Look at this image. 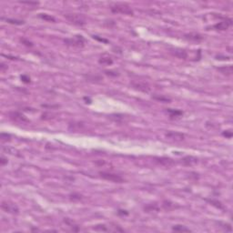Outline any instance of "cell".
Wrapping results in <instances>:
<instances>
[{"label": "cell", "instance_id": "cell-1", "mask_svg": "<svg viewBox=\"0 0 233 233\" xmlns=\"http://www.w3.org/2000/svg\"><path fill=\"white\" fill-rule=\"evenodd\" d=\"M110 10L115 13V14H124V15H133V10L132 8L125 3H116L113 4L110 6Z\"/></svg>", "mask_w": 233, "mask_h": 233}, {"label": "cell", "instance_id": "cell-2", "mask_svg": "<svg viewBox=\"0 0 233 233\" xmlns=\"http://www.w3.org/2000/svg\"><path fill=\"white\" fill-rule=\"evenodd\" d=\"M65 18L76 26L82 27L86 24V18L80 14H66Z\"/></svg>", "mask_w": 233, "mask_h": 233}, {"label": "cell", "instance_id": "cell-3", "mask_svg": "<svg viewBox=\"0 0 233 233\" xmlns=\"http://www.w3.org/2000/svg\"><path fill=\"white\" fill-rule=\"evenodd\" d=\"M99 175L100 177L106 180L109 181H112V182H116V183H122L124 182V179L120 176V175L115 174L112 172H107V171H100L99 172Z\"/></svg>", "mask_w": 233, "mask_h": 233}, {"label": "cell", "instance_id": "cell-4", "mask_svg": "<svg viewBox=\"0 0 233 233\" xmlns=\"http://www.w3.org/2000/svg\"><path fill=\"white\" fill-rule=\"evenodd\" d=\"M84 42H85V40L82 36H76L73 38L65 39V43L68 46H70L73 47H78V48L84 47Z\"/></svg>", "mask_w": 233, "mask_h": 233}, {"label": "cell", "instance_id": "cell-5", "mask_svg": "<svg viewBox=\"0 0 233 233\" xmlns=\"http://www.w3.org/2000/svg\"><path fill=\"white\" fill-rule=\"evenodd\" d=\"M1 209L7 213L11 214H18L19 212L18 207L16 206L15 203L10 202V201H3L1 204Z\"/></svg>", "mask_w": 233, "mask_h": 233}, {"label": "cell", "instance_id": "cell-6", "mask_svg": "<svg viewBox=\"0 0 233 233\" xmlns=\"http://www.w3.org/2000/svg\"><path fill=\"white\" fill-rule=\"evenodd\" d=\"M131 86L134 88L135 89L137 90H139L141 92H144V93H148L149 91H150L151 88L149 86L148 83L146 82H143V81H132L131 82Z\"/></svg>", "mask_w": 233, "mask_h": 233}, {"label": "cell", "instance_id": "cell-7", "mask_svg": "<svg viewBox=\"0 0 233 233\" xmlns=\"http://www.w3.org/2000/svg\"><path fill=\"white\" fill-rule=\"evenodd\" d=\"M8 115H9V118L13 121H16V122H18V123H28L29 122V119H27V117L24 116L20 112L13 111V112H10Z\"/></svg>", "mask_w": 233, "mask_h": 233}, {"label": "cell", "instance_id": "cell-8", "mask_svg": "<svg viewBox=\"0 0 233 233\" xmlns=\"http://www.w3.org/2000/svg\"><path fill=\"white\" fill-rule=\"evenodd\" d=\"M155 162L157 164L162 166V167H165V168H169L175 164L173 160L169 159V157H155Z\"/></svg>", "mask_w": 233, "mask_h": 233}, {"label": "cell", "instance_id": "cell-9", "mask_svg": "<svg viewBox=\"0 0 233 233\" xmlns=\"http://www.w3.org/2000/svg\"><path fill=\"white\" fill-rule=\"evenodd\" d=\"M232 25V20L230 18H225L224 20H222L221 22L218 23V24H216L214 25V26L212 27L214 29H217V30H227L230 26Z\"/></svg>", "mask_w": 233, "mask_h": 233}, {"label": "cell", "instance_id": "cell-10", "mask_svg": "<svg viewBox=\"0 0 233 233\" xmlns=\"http://www.w3.org/2000/svg\"><path fill=\"white\" fill-rule=\"evenodd\" d=\"M166 137L175 141H181V140H184L185 138V135L183 134V133L177 132V131H169L168 133H166Z\"/></svg>", "mask_w": 233, "mask_h": 233}, {"label": "cell", "instance_id": "cell-11", "mask_svg": "<svg viewBox=\"0 0 233 233\" xmlns=\"http://www.w3.org/2000/svg\"><path fill=\"white\" fill-rule=\"evenodd\" d=\"M184 38L191 41V42H201L204 39V37L202 35H201L199 33H189V34H186L184 36Z\"/></svg>", "mask_w": 233, "mask_h": 233}, {"label": "cell", "instance_id": "cell-12", "mask_svg": "<svg viewBox=\"0 0 233 233\" xmlns=\"http://www.w3.org/2000/svg\"><path fill=\"white\" fill-rule=\"evenodd\" d=\"M171 54L175 56H177L180 59H186L188 57V53L185 49H182V48H173L170 50Z\"/></svg>", "mask_w": 233, "mask_h": 233}, {"label": "cell", "instance_id": "cell-13", "mask_svg": "<svg viewBox=\"0 0 233 233\" xmlns=\"http://www.w3.org/2000/svg\"><path fill=\"white\" fill-rule=\"evenodd\" d=\"M98 62H99V64H101V65L109 66V65L113 64V59H112V57L109 55L103 54L100 57H99Z\"/></svg>", "mask_w": 233, "mask_h": 233}, {"label": "cell", "instance_id": "cell-14", "mask_svg": "<svg viewBox=\"0 0 233 233\" xmlns=\"http://www.w3.org/2000/svg\"><path fill=\"white\" fill-rule=\"evenodd\" d=\"M198 162V160L192 156H187L182 160V163L186 166H194Z\"/></svg>", "mask_w": 233, "mask_h": 233}, {"label": "cell", "instance_id": "cell-15", "mask_svg": "<svg viewBox=\"0 0 233 233\" xmlns=\"http://www.w3.org/2000/svg\"><path fill=\"white\" fill-rule=\"evenodd\" d=\"M221 74L223 75H226V76H230L232 75V71H233V68L231 65H229V66H221V68H217Z\"/></svg>", "mask_w": 233, "mask_h": 233}, {"label": "cell", "instance_id": "cell-16", "mask_svg": "<svg viewBox=\"0 0 233 233\" xmlns=\"http://www.w3.org/2000/svg\"><path fill=\"white\" fill-rule=\"evenodd\" d=\"M144 210L146 212H157L160 211V207L157 206V204H148L144 208Z\"/></svg>", "mask_w": 233, "mask_h": 233}, {"label": "cell", "instance_id": "cell-17", "mask_svg": "<svg viewBox=\"0 0 233 233\" xmlns=\"http://www.w3.org/2000/svg\"><path fill=\"white\" fill-rule=\"evenodd\" d=\"M167 112L169 114L170 118L171 119H174V118H179L183 115V112L181 110H178V109H167Z\"/></svg>", "mask_w": 233, "mask_h": 233}, {"label": "cell", "instance_id": "cell-18", "mask_svg": "<svg viewBox=\"0 0 233 233\" xmlns=\"http://www.w3.org/2000/svg\"><path fill=\"white\" fill-rule=\"evenodd\" d=\"M162 207H163V209L166 210H174L175 208H176V205L169 201H165L162 203Z\"/></svg>", "mask_w": 233, "mask_h": 233}, {"label": "cell", "instance_id": "cell-19", "mask_svg": "<svg viewBox=\"0 0 233 233\" xmlns=\"http://www.w3.org/2000/svg\"><path fill=\"white\" fill-rule=\"evenodd\" d=\"M172 229L175 231H179V232H189V231H191L189 228H187L186 226H183V225H176L172 228Z\"/></svg>", "mask_w": 233, "mask_h": 233}, {"label": "cell", "instance_id": "cell-20", "mask_svg": "<svg viewBox=\"0 0 233 233\" xmlns=\"http://www.w3.org/2000/svg\"><path fill=\"white\" fill-rule=\"evenodd\" d=\"M154 99L157 101H160V102H164V103H169L171 101V99L169 97H163V96H153L152 97Z\"/></svg>", "mask_w": 233, "mask_h": 233}, {"label": "cell", "instance_id": "cell-21", "mask_svg": "<svg viewBox=\"0 0 233 233\" xmlns=\"http://www.w3.org/2000/svg\"><path fill=\"white\" fill-rule=\"evenodd\" d=\"M39 18L46 20V21H48V22H55L56 21V19L53 18L52 16L47 15V14H39Z\"/></svg>", "mask_w": 233, "mask_h": 233}, {"label": "cell", "instance_id": "cell-22", "mask_svg": "<svg viewBox=\"0 0 233 233\" xmlns=\"http://www.w3.org/2000/svg\"><path fill=\"white\" fill-rule=\"evenodd\" d=\"M3 20L6 21L7 23L9 24H13V25H23L24 21L23 20H18V19H11V18H2Z\"/></svg>", "mask_w": 233, "mask_h": 233}, {"label": "cell", "instance_id": "cell-23", "mask_svg": "<svg viewBox=\"0 0 233 233\" xmlns=\"http://www.w3.org/2000/svg\"><path fill=\"white\" fill-rule=\"evenodd\" d=\"M2 142H7V141L11 140V136L9 134H6V133H2L1 136H0Z\"/></svg>", "mask_w": 233, "mask_h": 233}, {"label": "cell", "instance_id": "cell-24", "mask_svg": "<svg viewBox=\"0 0 233 233\" xmlns=\"http://www.w3.org/2000/svg\"><path fill=\"white\" fill-rule=\"evenodd\" d=\"M210 203L213 204V205H215L216 207H218L219 209H220V210H223V209H224L223 206H222V204H221L220 201H210Z\"/></svg>", "mask_w": 233, "mask_h": 233}, {"label": "cell", "instance_id": "cell-25", "mask_svg": "<svg viewBox=\"0 0 233 233\" xmlns=\"http://www.w3.org/2000/svg\"><path fill=\"white\" fill-rule=\"evenodd\" d=\"M20 41H21V42H22L25 46H27V47H32V46H33L32 42H30L29 40H28V39H26V38H21Z\"/></svg>", "mask_w": 233, "mask_h": 233}, {"label": "cell", "instance_id": "cell-26", "mask_svg": "<svg viewBox=\"0 0 233 233\" xmlns=\"http://www.w3.org/2000/svg\"><path fill=\"white\" fill-rule=\"evenodd\" d=\"M70 199L73 201H80L81 199V196L78 195V194H72L70 195Z\"/></svg>", "mask_w": 233, "mask_h": 233}, {"label": "cell", "instance_id": "cell-27", "mask_svg": "<svg viewBox=\"0 0 233 233\" xmlns=\"http://www.w3.org/2000/svg\"><path fill=\"white\" fill-rule=\"evenodd\" d=\"M94 229L96 230H101V231H107V229L106 228L105 225H97L96 227H94Z\"/></svg>", "mask_w": 233, "mask_h": 233}, {"label": "cell", "instance_id": "cell-28", "mask_svg": "<svg viewBox=\"0 0 233 233\" xmlns=\"http://www.w3.org/2000/svg\"><path fill=\"white\" fill-rule=\"evenodd\" d=\"M222 135H223L224 137H226V138H230L232 137V131H231V130H227V131H224V132L222 133Z\"/></svg>", "mask_w": 233, "mask_h": 233}, {"label": "cell", "instance_id": "cell-29", "mask_svg": "<svg viewBox=\"0 0 233 233\" xmlns=\"http://www.w3.org/2000/svg\"><path fill=\"white\" fill-rule=\"evenodd\" d=\"M106 75L107 76H113V77H117L119 76V73L118 72H113V71H105Z\"/></svg>", "mask_w": 233, "mask_h": 233}, {"label": "cell", "instance_id": "cell-30", "mask_svg": "<svg viewBox=\"0 0 233 233\" xmlns=\"http://www.w3.org/2000/svg\"><path fill=\"white\" fill-rule=\"evenodd\" d=\"M21 79L25 83H29L30 82V78L26 76V75H23V76H21Z\"/></svg>", "mask_w": 233, "mask_h": 233}, {"label": "cell", "instance_id": "cell-31", "mask_svg": "<svg viewBox=\"0 0 233 233\" xmlns=\"http://www.w3.org/2000/svg\"><path fill=\"white\" fill-rule=\"evenodd\" d=\"M220 225H222V227L225 229L226 230H228V231H231V227H230V225L229 224H225V223H220Z\"/></svg>", "mask_w": 233, "mask_h": 233}, {"label": "cell", "instance_id": "cell-32", "mask_svg": "<svg viewBox=\"0 0 233 233\" xmlns=\"http://www.w3.org/2000/svg\"><path fill=\"white\" fill-rule=\"evenodd\" d=\"M0 164H1V166H5L6 164H7V159H6L4 157H0Z\"/></svg>", "mask_w": 233, "mask_h": 233}, {"label": "cell", "instance_id": "cell-33", "mask_svg": "<svg viewBox=\"0 0 233 233\" xmlns=\"http://www.w3.org/2000/svg\"><path fill=\"white\" fill-rule=\"evenodd\" d=\"M0 69H1V71H2V72H4L6 69H7V66H6L5 63H3V62H2L1 64H0Z\"/></svg>", "mask_w": 233, "mask_h": 233}, {"label": "cell", "instance_id": "cell-34", "mask_svg": "<svg viewBox=\"0 0 233 233\" xmlns=\"http://www.w3.org/2000/svg\"><path fill=\"white\" fill-rule=\"evenodd\" d=\"M22 4H26V5H29V6H37L38 5V2H21Z\"/></svg>", "mask_w": 233, "mask_h": 233}]
</instances>
